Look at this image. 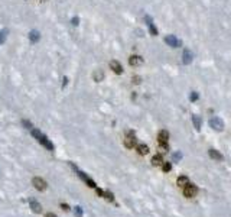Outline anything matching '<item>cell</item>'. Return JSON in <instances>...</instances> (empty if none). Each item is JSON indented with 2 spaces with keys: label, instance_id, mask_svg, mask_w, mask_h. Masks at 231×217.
Here are the masks:
<instances>
[{
  "label": "cell",
  "instance_id": "5bb4252c",
  "mask_svg": "<svg viewBox=\"0 0 231 217\" xmlns=\"http://www.w3.org/2000/svg\"><path fill=\"white\" fill-rule=\"evenodd\" d=\"M28 38H29L31 43H36L39 39H41V33L38 32L36 29H32V31L29 32V35H28Z\"/></svg>",
  "mask_w": 231,
  "mask_h": 217
},
{
  "label": "cell",
  "instance_id": "44dd1931",
  "mask_svg": "<svg viewBox=\"0 0 231 217\" xmlns=\"http://www.w3.org/2000/svg\"><path fill=\"white\" fill-rule=\"evenodd\" d=\"M7 33H9V29H6V28L0 31V45H1V43L6 41V38H7Z\"/></svg>",
  "mask_w": 231,
  "mask_h": 217
},
{
  "label": "cell",
  "instance_id": "603a6c76",
  "mask_svg": "<svg viewBox=\"0 0 231 217\" xmlns=\"http://www.w3.org/2000/svg\"><path fill=\"white\" fill-rule=\"evenodd\" d=\"M171 169H172V163L171 162H163L162 163V171H163V172H169Z\"/></svg>",
  "mask_w": 231,
  "mask_h": 217
},
{
  "label": "cell",
  "instance_id": "5b68a950",
  "mask_svg": "<svg viewBox=\"0 0 231 217\" xmlns=\"http://www.w3.org/2000/svg\"><path fill=\"white\" fill-rule=\"evenodd\" d=\"M197 193H198V187L194 184H189L185 185L184 187V195L187 197V198H192V197H195L197 195Z\"/></svg>",
  "mask_w": 231,
  "mask_h": 217
},
{
  "label": "cell",
  "instance_id": "d6986e66",
  "mask_svg": "<svg viewBox=\"0 0 231 217\" xmlns=\"http://www.w3.org/2000/svg\"><path fill=\"white\" fill-rule=\"evenodd\" d=\"M162 163H163L162 155H154L153 158H152V165L153 166H162Z\"/></svg>",
  "mask_w": 231,
  "mask_h": 217
},
{
  "label": "cell",
  "instance_id": "30bf717a",
  "mask_svg": "<svg viewBox=\"0 0 231 217\" xmlns=\"http://www.w3.org/2000/svg\"><path fill=\"white\" fill-rule=\"evenodd\" d=\"M28 203H29V207H31V210H32L33 213H41V211H42V206L38 203V200H35V198H29V200H28Z\"/></svg>",
  "mask_w": 231,
  "mask_h": 217
},
{
  "label": "cell",
  "instance_id": "9a60e30c",
  "mask_svg": "<svg viewBox=\"0 0 231 217\" xmlns=\"http://www.w3.org/2000/svg\"><path fill=\"white\" fill-rule=\"evenodd\" d=\"M208 155H209V158H212V159H217V161H224V155L220 153L217 149H209Z\"/></svg>",
  "mask_w": 231,
  "mask_h": 217
},
{
  "label": "cell",
  "instance_id": "d4e9b609",
  "mask_svg": "<svg viewBox=\"0 0 231 217\" xmlns=\"http://www.w3.org/2000/svg\"><path fill=\"white\" fill-rule=\"evenodd\" d=\"M198 98H199V94L197 91H192V93L189 94V100H191V101H197Z\"/></svg>",
  "mask_w": 231,
  "mask_h": 217
},
{
  "label": "cell",
  "instance_id": "277c9868",
  "mask_svg": "<svg viewBox=\"0 0 231 217\" xmlns=\"http://www.w3.org/2000/svg\"><path fill=\"white\" fill-rule=\"evenodd\" d=\"M209 128L214 130H217V132H221V130H224V122H222V119L221 117H211L208 122Z\"/></svg>",
  "mask_w": 231,
  "mask_h": 217
},
{
  "label": "cell",
  "instance_id": "cb8c5ba5",
  "mask_svg": "<svg viewBox=\"0 0 231 217\" xmlns=\"http://www.w3.org/2000/svg\"><path fill=\"white\" fill-rule=\"evenodd\" d=\"M104 198H106L107 201L114 203V195H113V193H110V191H104Z\"/></svg>",
  "mask_w": 231,
  "mask_h": 217
},
{
  "label": "cell",
  "instance_id": "7a4b0ae2",
  "mask_svg": "<svg viewBox=\"0 0 231 217\" xmlns=\"http://www.w3.org/2000/svg\"><path fill=\"white\" fill-rule=\"evenodd\" d=\"M68 163H69V166H71V168H72V169L77 172L78 177H79V178H81V180H82V181H84V183H85V184H87L90 188H95V187H97L95 181H94L93 178H90V177H88V175L84 172V171H81V169H79V168H78V166L74 162H68Z\"/></svg>",
  "mask_w": 231,
  "mask_h": 217
},
{
  "label": "cell",
  "instance_id": "4dcf8cb0",
  "mask_svg": "<svg viewBox=\"0 0 231 217\" xmlns=\"http://www.w3.org/2000/svg\"><path fill=\"white\" fill-rule=\"evenodd\" d=\"M94 190H95V193H97V195H98V197H104V191H103L101 188H98V187H95Z\"/></svg>",
  "mask_w": 231,
  "mask_h": 217
},
{
  "label": "cell",
  "instance_id": "f1b7e54d",
  "mask_svg": "<svg viewBox=\"0 0 231 217\" xmlns=\"http://www.w3.org/2000/svg\"><path fill=\"white\" fill-rule=\"evenodd\" d=\"M159 146H160V149L163 152H168L169 151V146H168V143H159Z\"/></svg>",
  "mask_w": 231,
  "mask_h": 217
},
{
  "label": "cell",
  "instance_id": "4fadbf2b",
  "mask_svg": "<svg viewBox=\"0 0 231 217\" xmlns=\"http://www.w3.org/2000/svg\"><path fill=\"white\" fill-rule=\"evenodd\" d=\"M110 68L113 70L114 74H121V73H123V67H121V64L119 61H116V59L110 61Z\"/></svg>",
  "mask_w": 231,
  "mask_h": 217
},
{
  "label": "cell",
  "instance_id": "1f68e13d",
  "mask_svg": "<svg viewBox=\"0 0 231 217\" xmlns=\"http://www.w3.org/2000/svg\"><path fill=\"white\" fill-rule=\"evenodd\" d=\"M61 207H62L65 211H69V210H71V208H69V206H68V204H65V203H61Z\"/></svg>",
  "mask_w": 231,
  "mask_h": 217
},
{
  "label": "cell",
  "instance_id": "ba28073f",
  "mask_svg": "<svg viewBox=\"0 0 231 217\" xmlns=\"http://www.w3.org/2000/svg\"><path fill=\"white\" fill-rule=\"evenodd\" d=\"M192 59H194V54H192V51L191 49H188L185 48L184 49V52H182V62L185 65H189L192 62Z\"/></svg>",
  "mask_w": 231,
  "mask_h": 217
},
{
  "label": "cell",
  "instance_id": "484cf974",
  "mask_svg": "<svg viewBox=\"0 0 231 217\" xmlns=\"http://www.w3.org/2000/svg\"><path fill=\"white\" fill-rule=\"evenodd\" d=\"M181 158H182V153H181V152H175V153L172 155V161H173V162H178Z\"/></svg>",
  "mask_w": 231,
  "mask_h": 217
},
{
  "label": "cell",
  "instance_id": "7402d4cb",
  "mask_svg": "<svg viewBox=\"0 0 231 217\" xmlns=\"http://www.w3.org/2000/svg\"><path fill=\"white\" fill-rule=\"evenodd\" d=\"M72 210H74V214H75V217H82V216H84V211H82V208H81L79 206H75Z\"/></svg>",
  "mask_w": 231,
  "mask_h": 217
},
{
  "label": "cell",
  "instance_id": "e0dca14e",
  "mask_svg": "<svg viewBox=\"0 0 231 217\" xmlns=\"http://www.w3.org/2000/svg\"><path fill=\"white\" fill-rule=\"evenodd\" d=\"M176 183H178L179 187H185V185L189 184V178H188L187 175H181V177H178Z\"/></svg>",
  "mask_w": 231,
  "mask_h": 217
},
{
  "label": "cell",
  "instance_id": "8fae6325",
  "mask_svg": "<svg viewBox=\"0 0 231 217\" xmlns=\"http://www.w3.org/2000/svg\"><path fill=\"white\" fill-rule=\"evenodd\" d=\"M129 64L132 65V67H139V65L143 64V58L140 55H132L129 58Z\"/></svg>",
  "mask_w": 231,
  "mask_h": 217
},
{
  "label": "cell",
  "instance_id": "ac0fdd59",
  "mask_svg": "<svg viewBox=\"0 0 231 217\" xmlns=\"http://www.w3.org/2000/svg\"><path fill=\"white\" fill-rule=\"evenodd\" d=\"M192 123H194L195 129L199 130V129H201V125H202V119L199 117L198 114H192Z\"/></svg>",
  "mask_w": 231,
  "mask_h": 217
},
{
  "label": "cell",
  "instance_id": "52a82bcc",
  "mask_svg": "<svg viewBox=\"0 0 231 217\" xmlns=\"http://www.w3.org/2000/svg\"><path fill=\"white\" fill-rule=\"evenodd\" d=\"M165 42L168 43L169 46H172V48H179V46H182V41L178 39L175 35H168V36H165Z\"/></svg>",
  "mask_w": 231,
  "mask_h": 217
},
{
  "label": "cell",
  "instance_id": "3957f363",
  "mask_svg": "<svg viewBox=\"0 0 231 217\" xmlns=\"http://www.w3.org/2000/svg\"><path fill=\"white\" fill-rule=\"evenodd\" d=\"M136 135H134V132L133 130H127L126 132V138H124V146L127 148V149H132L136 146Z\"/></svg>",
  "mask_w": 231,
  "mask_h": 217
},
{
  "label": "cell",
  "instance_id": "ffe728a7",
  "mask_svg": "<svg viewBox=\"0 0 231 217\" xmlns=\"http://www.w3.org/2000/svg\"><path fill=\"white\" fill-rule=\"evenodd\" d=\"M93 78H94V81L100 83V81H103V80H104V73H103L101 70H97V71L93 74Z\"/></svg>",
  "mask_w": 231,
  "mask_h": 217
},
{
  "label": "cell",
  "instance_id": "836d02e7",
  "mask_svg": "<svg viewBox=\"0 0 231 217\" xmlns=\"http://www.w3.org/2000/svg\"><path fill=\"white\" fill-rule=\"evenodd\" d=\"M45 217H56V214H54V213H46Z\"/></svg>",
  "mask_w": 231,
  "mask_h": 217
},
{
  "label": "cell",
  "instance_id": "2e32d148",
  "mask_svg": "<svg viewBox=\"0 0 231 217\" xmlns=\"http://www.w3.org/2000/svg\"><path fill=\"white\" fill-rule=\"evenodd\" d=\"M136 151H137L139 155H147L149 153V148L144 143H139V145H136Z\"/></svg>",
  "mask_w": 231,
  "mask_h": 217
},
{
  "label": "cell",
  "instance_id": "83f0119b",
  "mask_svg": "<svg viewBox=\"0 0 231 217\" xmlns=\"http://www.w3.org/2000/svg\"><path fill=\"white\" fill-rule=\"evenodd\" d=\"M71 25H74V26H78V25H79V18H78V16H74V18L71 19Z\"/></svg>",
  "mask_w": 231,
  "mask_h": 217
},
{
  "label": "cell",
  "instance_id": "6da1fadb",
  "mask_svg": "<svg viewBox=\"0 0 231 217\" xmlns=\"http://www.w3.org/2000/svg\"><path fill=\"white\" fill-rule=\"evenodd\" d=\"M31 135H32L33 138L36 139V141L39 142L42 146H44L45 149H48V151L54 152L55 151V146H54V143L48 139V136L45 135V133H42L39 129H36V128H33V129H31Z\"/></svg>",
  "mask_w": 231,
  "mask_h": 217
},
{
  "label": "cell",
  "instance_id": "9c48e42d",
  "mask_svg": "<svg viewBox=\"0 0 231 217\" xmlns=\"http://www.w3.org/2000/svg\"><path fill=\"white\" fill-rule=\"evenodd\" d=\"M144 21H146V23H147V28H149V32H150V35H152V36H156V35H157V28L153 25L152 18H150L149 15H146V16H144Z\"/></svg>",
  "mask_w": 231,
  "mask_h": 217
},
{
  "label": "cell",
  "instance_id": "7c38bea8",
  "mask_svg": "<svg viewBox=\"0 0 231 217\" xmlns=\"http://www.w3.org/2000/svg\"><path fill=\"white\" fill-rule=\"evenodd\" d=\"M168 141H169V132L165 129H162L157 133V142H159V143H168Z\"/></svg>",
  "mask_w": 231,
  "mask_h": 217
},
{
  "label": "cell",
  "instance_id": "f546056e",
  "mask_svg": "<svg viewBox=\"0 0 231 217\" xmlns=\"http://www.w3.org/2000/svg\"><path fill=\"white\" fill-rule=\"evenodd\" d=\"M132 80H133V83H134V84H140V83H142V78H140L139 76H134Z\"/></svg>",
  "mask_w": 231,
  "mask_h": 217
},
{
  "label": "cell",
  "instance_id": "4316f807",
  "mask_svg": "<svg viewBox=\"0 0 231 217\" xmlns=\"http://www.w3.org/2000/svg\"><path fill=\"white\" fill-rule=\"evenodd\" d=\"M22 125L25 126V128H26V129H29V130H31V129H33L32 123H31L29 120H25V119H23V120H22Z\"/></svg>",
  "mask_w": 231,
  "mask_h": 217
},
{
  "label": "cell",
  "instance_id": "8992f818",
  "mask_svg": "<svg viewBox=\"0 0 231 217\" xmlns=\"http://www.w3.org/2000/svg\"><path fill=\"white\" fill-rule=\"evenodd\" d=\"M32 185L38 190V191H45L46 187H48L46 181H45L44 178H41V177H35V178L32 180Z\"/></svg>",
  "mask_w": 231,
  "mask_h": 217
},
{
  "label": "cell",
  "instance_id": "d6a6232c",
  "mask_svg": "<svg viewBox=\"0 0 231 217\" xmlns=\"http://www.w3.org/2000/svg\"><path fill=\"white\" fill-rule=\"evenodd\" d=\"M66 84H68V77H64V78H62V88L66 87Z\"/></svg>",
  "mask_w": 231,
  "mask_h": 217
}]
</instances>
